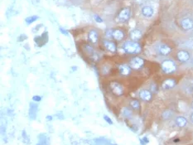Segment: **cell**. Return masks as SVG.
<instances>
[{"instance_id": "cell-1", "label": "cell", "mask_w": 193, "mask_h": 145, "mask_svg": "<svg viewBox=\"0 0 193 145\" xmlns=\"http://www.w3.org/2000/svg\"><path fill=\"white\" fill-rule=\"evenodd\" d=\"M124 51L128 54H138L141 51V45L138 42L127 41L123 44Z\"/></svg>"}, {"instance_id": "cell-2", "label": "cell", "mask_w": 193, "mask_h": 145, "mask_svg": "<svg viewBox=\"0 0 193 145\" xmlns=\"http://www.w3.org/2000/svg\"><path fill=\"white\" fill-rule=\"evenodd\" d=\"M162 70L166 74H173L177 70V65L172 60H165L161 65Z\"/></svg>"}, {"instance_id": "cell-3", "label": "cell", "mask_w": 193, "mask_h": 145, "mask_svg": "<svg viewBox=\"0 0 193 145\" xmlns=\"http://www.w3.org/2000/svg\"><path fill=\"white\" fill-rule=\"evenodd\" d=\"M131 16V10L129 8H125L121 9V11L118 15V21L120 23H126L129 20Z\"/></svg>"}, {"instance_id": "cell-4", "label": "cell", "mask_w": 193, "mask_h": 145, "mask_svg": "<svg viewBox=\"0 0 193 145\" xmlns=\"http://www.w3.org/2000/svg\"><path fill=\"white\" fill-rule=\"evenodd\" d=\"M110 90L113 92V94L117 95V96H121L124 94V88L120 83L116 81H113L110 83Z\"/></svg>"}, {"instance_id": "cell-5", "label": "cell", "mask_w": 193, "mask_h": 145, "mask_svg": "<svg viewBox=\"0 0 193 145\" xmlns=\"http://www.w3.org/2000/svg\"><path fill=\"white\" fill-rule=\"evenodd\" d=\"M143 64H144V60L139 56H136L130 61L129 65L131 68L134 69V70H138V69L142 68Z\"/></svg>"}, {"instance_id": "cell-6", "label": "cell", "mask_w": 193, "mask_h": 145, "mask_svg": "<svg viewBox=\"0 0 193 145\" xmlns=\"http://www.w3.org/2000/svg\"><path fill=\"white\" fill-rule=\"evenodd\" d=\"M181 27L185 31L191 30L193 29V20L190 18H183L181 22Z\"/></svg>"}, {"instance_id": "cell-7", "label": "cell", "mask_w": 193, "mask_h": 145, "mask_svg": "<svg viewBox=\"0 0 193 145\" xmlns=\"http://www.w3.org/2000/svg\"><path fill=\"white\" fill-rule=\"evenodd\" d=\"M177 57H178V61L181 62H186L190 60V53L187 51L185 50H181L177 54Z\"/></svg>"}, {"instance_id": "cell-8", "label": "cell", "mask_w": 193, "mask_h": 145, "mask_svg": "<svg viewBox=\"0 0 193 145\" xmlns=\"http://www.w3.org/2000/svg\"><path fill=\"white\" fill-rule=\"evenodd\" d=\"M103 43H104V48L106 49L107 51H109V52L115 53L117 51V46H116V44L114 43V42L105 40V41L103 42Z\"/></svg>"}, {"instance_id": "cell-9", "label": "cell", "mask_w": 193, "mask_h": 145, "mask_svg": "<svg viewBox=\"0 0 193 145\" xmlns=\"http://www.w3.org/2000/svg\"><path fill=\"white\" fill-rule=\"evenodd\" d=\"M139 98L143 101H150L152 99V92L147 90H142L139 92Z\"/></svg>"}, {"instance_id": "cell-10", "label": "cell", "mask_w": 193, "mask_h": 145, "mask_svg": "<svg viewBox=\"0 0 193 145\" xmlns=\"http://www.w3.org/2000/svg\"><path fill=\"white\" fill-rule=\"evenodd\" d=\"M125 32L121 29H114L113 30V38L116 41H122L125 38Z\"/></svg>"}, {"instance_id": "cell-11", "label": "cell", "mask_w": 193, "mask_h": 145, "mask_svg": "<svg viewBox=\"0 0 193 145\" xmlns=\"http://www.w3.org/2000/svg\"><path fill=\"white\" fill-rule=\"evenodd\" d=\"M171 51H172V48L168 45H166V44H163V45H161L158 47V52H159L160 55L163 56H168L171 53Z\"/></svg>"}, {"instance_id": "cell-12", "label": "cell", "mask_w": 193, "mask_h": 145, "mask_svg": "<svg viewBox=\"0 0 193 145\" xmlns=\"http://www.w3.org/2000/svg\"><path fill=\"white\" fill-rule=\"evenodd\" d=\"M38 110L37 104L35 103H30V108H29V117L32 120H35L37 117V113Z\"/></svg>"}, {"instance_id": "cell-13", "label": "cell", "mask_w": 193, "mask_h": 145, "mask_svg": "<svg viewBox=\"0 0 193 145\" xmlns=\"http://www.w3.org/2000/svg\"><path fill=\"white\" fill-rule=\"evenodd\" d=\"M99 39V34L95 30H90L88 33V40L90 43H96Z\"/></svg>"}, {"instance_id": "cell-14", "label": "cell", "mask_w": 193, "mask_h": 145, "mask_svg": "<svg viewBox=\"0 0 193 145\" xmlns=\"http://www.w3.org/2000/svg\"><path fill=\"white\" fill-rule=\"evenodd\" d=\"M142 35H143L142 32L140 30H138V29H134V30L131 31L129 33L130 38H131L132 41L134 42H137L138 40H139V39L142 37Z\"/></svg>"}, {"instance_id": "cell-15", "label": "cell", "mask_w": 193, "mask_h": 145, "mask_svg": "<svg viewBox=\"0 0 193 145\" xmlns=\"http://www.w3.org/2000/svg\"><path fill=\"white\" fill-rule=\"evenodd\" d=\"M142 14L143 16H144L145 18H151L154 13V10L151 6H145L142 8Z\"/></svg>"}, {"instance_id": "cell-16", "label": "cell", "mask_w": 193, "mask_h": 145, "mask_svg": "<svg viewBox=\"0 0 193 145\" xmlns=\"http://www.w3.org/2000/svg\"><path fill=\"white\" fill-rule=\"evenodd\" d=\"M176 86V81L174 79H167L166 81L163 82V89L165 90H170L173 89V87Z\"/></svg>"}, {"instance_id": "cell-17", "label": "cell", "mask_w": 193, "mask_h": 145, "mask_svg": "<svg viewBox=\"0 0 193 145\" xmlns=\"http://www.w3.org/2000/svg\"><path fill=\"white\" fill-rule=\"evenodd\" d=\"M175 123L177 126H178V127L184 128L187 125V120L185 117H183V116H178V117L176 118Z\"/></svg>"}, {"instance_id": "cell-18", "label": "cell", "mask_w": 193, "mask_h": 145, "mask_svg": "<svg viewBox=\"0 0 193 145\" xmlns=\"http://www.w3.org/2000/svg\"><path fill=\"white\" fill-rule=\"evenodd\" d=\"M119 71H120V74L123 76H129L131 72V67L128 65H120L119 66Z\"/></svg>"}, {"instance_id": "cell-19", "label": "cell", "mask_w": 193, "mask_h": 145, "mask_svg": "<svg viewBox=\"0 0 193 145\" xmlns=\"http://www.w3.org/2000/svg\"><path fill=\"white\" fill-rule=\"evenodd\" d=\"M130 106L135 110H138L140 109V103L138 99H133L129 103Z\"/></svg>"}, {"instance_id": "cell-20", "label": "cell", "mask_w": 193, "mask_h": 145, "mask_svg": "<svg viewBox=\"0 0 193 145\" xmlns=\"http://www.w3.org/2000/svg\"><path fill=\"white\" fill-rule=\"evenodd\" d=\"M37 19H38L37 16L33 15V16H31V17H28V18H26L25 22H26V23L28 24V25H30V24H32L33 23H34V22L37 20Z\"/></svg>"}, {"instance_id": "cell-21", "label": "cell", "mask_w": 193, "mask_h": 145, "mask_svg": "<svg viewBox=\"0 0 193 145\" xmlns=\"http://www.w3.org/2000/svg\"><path fill=\"white\" fill-rule=\"evenodd\" d=\"M173 115V112L170 111V110H167L165 112H163V118L164 120H169Z\"/></svg>"}, {"instance_id": "cell-22", "label": "cell", "mask_w": 193, "mask_h": 145, "mask_svg": "<svg viewBox=\"0 0 193 145\" xmlns=\"http://www.w3.org/2000/svg\"><path fill=\"white\" fill-rule=\"evenodd\" d=\"M105 36H106L108 38H113V30H111V29L107 30L106 33H105Z\"/></svg>"}, {"instance_id": "cell-23", "label": "cell", "mask_w": 193, "mask_h": 145, "mask_svg": "<svg viewBox=\"0 0 193 145\" xmlns=\"http://www.w3.org/2000/svg\"><path fill=\"white\" fill-rule=\"evenodd\" d=\"M94 21H95V22H96V23H102L103 22H104V21H103V19H102V18L98 15H94Z\"/></svg>"}, {"instance_id": "cell-24", "label": "cell", "mask_w": 193, "mask_h": 145, "mask_svg": "<svg viewBox=\"0 0 193 145\" xmlns=\"http://www.w3.org/2000/svg\"><path fill=\"white\" fill-rule=\"evenodd\" d=\"M104 120L106 121L109 125H113V122H112V120H110V118L109 116H107V115H104Z\"/></svg>"}, {"instance_id": "cell-25", "label": "cell", "mask_w": 193, "mask_h": 145, "mask_svg": "<svg viewBox=\"0 0 193 145\" xmlns=\"http://www.w3.org/2000/svg\"><path fill=\"white\" fill-rule=\"evenodd\" d=\"M33 100L35 102H40L42 100V97L38 96V95H34L33 97Z\"/></svg>"}, {"instance_id": "cell-26", "label": "cell", "mask_w": 193, "mask_h": 145, "mask_svg": "<svg viewBox=\"0 0 193 145\" xmlns=\"http://www.w3.org/2000/svg\"><path fill=\"white\" fill-rule=\"evenodd\" d=\"M60 32H61L63 35H66V36H68V31L66 30V29H64L62 28H60Z\"/></svg>"}, {"instance_id": "cell-27", "label": "cell", "mask_w": 193, "mask_h": 145, "mask_svg": "<svg viewBox=\"0 0 193 145\" xmlns=\"http://www.w3.org/2000/svg\"><path fill=\"white\" fill-rule=\"evenodd\" d=\"M46 120H48V121H50V120H52V117H51V116H47V117H46Z\"/></svg>"}, {"instance_id": "cell-28", "label": "cell", "mask_w": 193, "mask_h": 145, "mask_svg": "<svg viewBox=\"0 0 193 145\" xmlns=\"http://www.w3.org/2000/svg\"><path fill=\"white\" fill-rule=\"evenodd\" d=\"M190 119H191V122L193 123V113H192V114H191V115Z\"/></svg>"}, {"instance_id": "cell-29", "label": "cell", "mask_w": 193, "mask_h": 145, "mask_svg": "<svg viewBox=\"0 0 193 145\" xmlns=\"http://www.w3.org/2000/svg\"><path fill=\"white\" fill-rule=\"evenodd\" d=\"M191 108L193 109V101H192V103H191Z\"/></svg>"}, {"instance_id": "cell-30", "label": "cell", "mask_w": 193, "mask_h": 145, "mask_svg": "<svg viewBox=\"0 0 193 145\" xmlns=\"http://www.w3.org/2000/svg\"><path fill=\"white\" fill-rule=\"evenodd\" d=\"M192 88H193V86H192Z\"/></svg>"}]
</instances>
